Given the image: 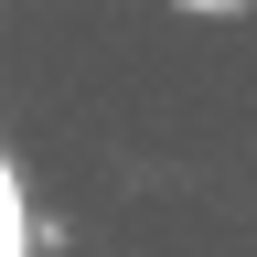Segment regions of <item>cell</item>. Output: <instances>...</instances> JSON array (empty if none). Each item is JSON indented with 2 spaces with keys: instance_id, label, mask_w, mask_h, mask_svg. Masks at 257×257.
Here are the masks:
<instances>
[{
  "instance_id": "obj_1",
  "label": "cell",
  "mask_w": 257,
  "mask_h": 257,
  "mask_svg": "<svg viewBox=\"0 0 257 257\" xmlns=\"http://www.w3.org/2000/svg\"><path fill=\"white\" fill-rule=\"evenodd\" d=\"M0 257H43V225H32V182L22 161L0 150Z\"/></svg>"
},
{
  "instance_id": "obj_2",
  "label": "cell",
  "mask_w": 257,
  "mask_h": 257,
  "mask_svg": "<svg viewBox=\"0 0 257 257\" xmlns=\"http://www.w3.org/2000/svg\"><path fill=\"white\" fill-rule=\"evenodd\" d=\"M182 11H204V22H236V11H246V0H182Z\"/></svg>"
}]
</instances>
